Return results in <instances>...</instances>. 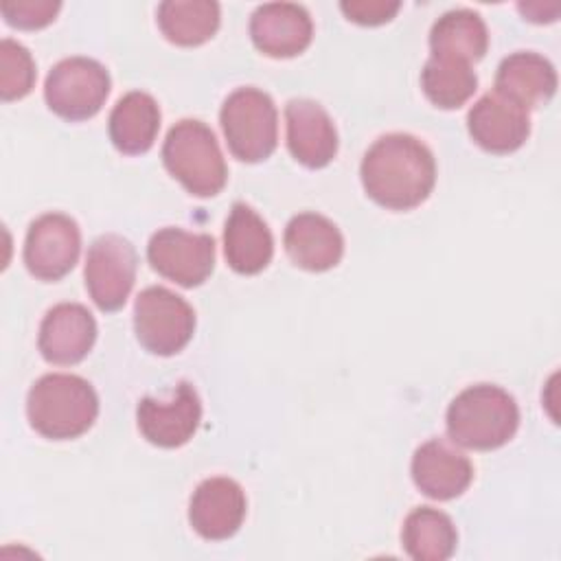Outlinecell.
<instances>
[{"instance_id":"30bf717a","label":"cell","mask_w":561,"mask_h":561,"mask_svg":"<svg viewBox=\"0 0 561 561\" xmlns=\"http://www.w3.org/2000/svg\"><path fill=\"white\" fill-rule=\"evenodd\" d=\"M81 232L75 219L64 213L37 217L26 232L24 265L39 280H59L77 263Z\"/></svg>"},{"instance_id":"7a4b0ae2","label":"cell","mask_w":561,"mask_h":561,"mask_svg":"<svg viewBox=\"0 0 561 561\" xmlns=\"http://www.w3.org/2000/svg\"><path fill=\"white\" fill-rule=\"evenodd\" d=\"M99 414L94 388L79 375L50 373L39 377L26 399L31 427L50 440H70L85 434Z\"/></svg>"},{"instance_id":"8fae6325","label":"cell","mask_w":561,"mask_h":561,"mask_svg":"<svg viewBox=\"0 0 561 561\" xmlns=\"http://www.w3.org/2000/svg\"><path fill=\"white\" fill-rule=\"evenodd\" d=\"M202 403L188 381H180L169 401L140 399L136 421L140 434L156 447L173 449L188 443L199 425Z\"/></svg>"},{"instance_id":"3957f363","label":"cell","mask_w":561,"mask_h":561,"mask_svg":"<svg viewBox=\"0 0 561 561\" xmlns=\"http://www.w3.org/2000/svg\"><path fill=\"white\" fill-rule=\"evenodd\" d=\"M517 425L519 408L515 399L493 383L465 388L447 408V434L467 449H497L515 436Z\"/></svg>"},{"instance_id":"484cf974","label":"cell","mask_w":561,"mask_h":561,"mask_svg":"<svg viewBox=\"0 0 561 561\" xmlns=\"http://www.w3.org/2000/svg\"><path fill=\"white\" fill-rule=\"evenodd\" d=\"M35 85V61L15 39L0 42V99L15 101L26 96Z\"/></svg>"},{"instance_id":"52a82bcc","label":"cell","mask_w":561,"mask_h":561,"mask_svg":"<svg viewBox=\"0 0 561 561\" xmlns=\"http://www.w3.org/2000/svg\"><path fill=\"white\" fill-rule=\"evenodd\" d=\"M110 94L105 66L90 57H68L55 64L44 83L46 105L64 121H88Z\"/></svg>"},{"instance_id":"4fadbf2b","label":"cell","mask_w":561,"mask_h":561,"mask_svg":"<svg viewBox=\"0 0 561 561\" xmlns=\"http://www.w3.org/2000/svg\"><path fill=\"white\" fill-rule=\"evenodd\" d=\"M250 37L263 55L287 59L311 44L313 22L300 4L267 2L256 7L250 18Z\"/></svg>"},{"instance_id":"6da1fadb","label":"cell","mask_w":561,"mask_h":561,"mask_svg":"<svg viewBox=\"0 0 561 561\" xmlns=\"http://www.w3.org/2000/svg\"><path fill=\"white\" fill-rule=\"evenodd\" d=\"M366 195L388 210H412L436 182V162L427 145L410 134H386L364 153L359 167Z\"/></svg>"},{"instance_id":"ba28073f","label":"cell","mask_w":561,"mask_h":561,"mask_svg":"<svg viewBox=\"0 0 561 561\" xmlns=\"http://www.w3.org/2000/svg\"><path fill=\"white\" fill-rule=\"evenodd\" d=\"M136 250L121 234H103L92 241L85 256V289L101 311H118L136 280Z\"/></svg>"},{"instance_id":"44dd1931","label":"cell","mask_w":561,"mask_h":561,"mask_svg":"<svg viewBox=\"0 0 561 561\" xmlns=\"http://www.w3.org/2000/svg\"><path fill=\"white\" fill-rule=\"evenodd\" d=\"M160 129V107L147 92H127L114 105L107 131L112 145L127 156H140L151 149Z\"/></svg>"},{"instance_id":"8992f818","label":"cell","mask_w":561,"mask_h":561,"mask_svg":"<svg viewBox=\"0 0 561 561\" xmlns=\"http://www.w3.org/2000/svg\"><path fill=\"white\" fill-rule=\"evenodd\" d=\"M134 331L149 353L169 357L191 342L195 331V311L175 291L153 285L136 296Z\"/></svg>"},{"instance_id":"4316f807","label":"cell","mask_w":561,"mask_h":561,"mask_svg":"<svg viewBox=\"0 0 561 561\" xmlns=\"http://www.w3.org/2000/svg\"><path fill=\"white\" fill-rule=\"evenodd\" d=\"M59 9L61 4L57 0H9L0 7L4 22L22 31H37L48 26Z\"/></svg>"},{"instance_id":"5bb4252c","label":"cell","mask_w":561,"mask_h":561,"mask_svg":"<svg viewBox=\"0 0 561 561\" xmlns=\"http://www.w3.org/2000/svg\"><path fill=\"white\" fill-rule=\"evenodd\" d=\"M245 517L243 489L224 476L204 480L191 497L188 522L193 530L210 541L232 537Z\"/></svg>"},{"instance_id":"ac0fdd59","label":"cell","mask_w":561,"mask_h":561,"mask_svg":"<svg viewBox=\"0 0 561 561\" xmlns=\"http://www.w3.org/2000/svg\"><path fill=\"white\" fill-rule=\"evenodd\" d=\"M283 243L291 263L307 272H327L335 267L344 254L340 228L318 213H300L291 217Z\"/></svg>"},{"instance_id":"277c9868","label":"cell","mask_w":561,"mask_h":561,"mask_svg":"<svg viewBox=\"0 0 561 561\" xmlns=\"http://www.w3.org/2000/svg\"><path fill=\"white\" fill-rule=\"evenodd\" d=\"M164 169L195 197L217 195L228 169L215 134L202 121L184 118L175 123L162 145Z\"/></svg>"},{"instance_id":"7402d4cb","label":"cell","mask_w":561,"mask_h":561,"mask_svg":"<svg viewBox=\"0 0 561 561\" xmlns=\"http://www.w3.org/2000/svg\"><path fill=\"white\" fill-rule=\"evenodd\" d=\"M430 48L432 57L473 64L482 59L489 48L486 24L476 11H447L434 22L430 31Z\"/></svg>"},{"instance_id":"e0dca14e","label":"cell","mask_w":561,"mask_h":561,"mask_svg":"<svg viewBox=\"0 0 561 561\" xmlns=\"http://www.w3.org/2000/svg\"><path fill=\"white\" fill-rule=\"evenodd\" d=\"M412 480L432 500H454L469 489L473 465L443 438H432L412 456Z\"/></svg>"},{"instance_id":"9a60e30c","label":"cell","mask_w":561,"mask_h":561,"mask_svg":"<svg viewBox=\"0 0 561 561\" xmlns=\"http://www.w3.org/2000/svg\"><path fill=\"white\" fill-rule=\"evenodd\" d=\"M467 129L478 147L502 156L517 151L526 142L530 134V118L524 107L489 92L469 110Z\"/></svg>"},{"instance_id":"9c48e42d","label":"cell","mask_w":561,"mask_h":561,"mask_svg":"<svg viewBox=\"0 0 561 561\" xmlns=\"http://www.w3.org/2000/svg\"><path fill=\"white\" fill-rule=\"evenodd\" d=\"M147 259L160 276L182 287H197L213 274L215 239L204 232L162 228L149 239Z\"/></svg>"},{"instance_id":"d6986e66","label":"cell","mask_w":561,"mask_h":561,"mask_svg":"<svg viewBox=\"0 0 561 561\" xmlns=\"http://www.w3.org/2000/svg\"><path fill=\"white\" fill-rule=\"evenodd\" d=\"M557 92V72L554 66L528 50L513 53L502 59L495 72V94L504 96L506 101L524 107L546 105Z\"/></svg>"},{"instance_id":"ffe728a7","label":"cell","mask_w":561,"mask_h":561,"mask_svg":"<svg viewBox=\"0 0 561 561\" xmlns=\"http://www.w3.org/2000/svg\"><path fill=\"white\" fill-rule=\"evenodd\" d=\"M224 254L237 274L263 272L274 254V239L267 224L248 204L237 202L224 228Z\"/></svg>"},{"instance_id":"603a6c76","label":"cell","mask_w":561,"mask_h":561,"mask_svg":"<svg viewBox=\"0 0 561 561\" xmlns=\"http://www.w3.org/2000/svg\"><path fill=\"white\" fill-rule=\"evenodd\" d=\"M458 533L449 515L438 508H414L401 528V543L414 561H445L454 554Z\"/></svg>"},{"instance_id":"2e32d148","label":"cell","mask_w":561,"mask_h":561,"mask_svg":"<svg viewBox=\"0 0 561 561\" xmlns=\"http://www.w3.org/2000/svg\"><path fill=\"white\" fill-rule=\"evenodd\" d=\"M289 153L307 169L327 167L337 153V131L327 110L309 99H294L285 107Z\"/></svg>"},{"instance_id":"5b68a950","label":"cell","mask_w":561,"mask_h":561,"mask_svg":"<svg viewBox=\"0 0 561 561\" xmlns=\"http://www.w3.org/2000/svg\"><path fill=\"white\" fill-rule=\"evenodd\" d=\"M219 123L226 145L241 162L270 158L278 142V116L274 101L259 88H239L221 105Z\"/></svg>"},{"instance_id":"cb8c5ba5","label":"cell","mask_w":561,"mask_h":561,"mask_svg":"<svg viewBox=\"0 0 561 561\" xmlns=\"http://www.w3.org/2000/svg\"><path fill=\"white\" fill-rule=\"evenodd\" d=\"M162 35L178 46H199L219 28V4L210 0H167L158 7Z\"/></svg>"},{"instance_id":"7c38bea8","label":"cell","mask_w":561,"mask_h":561,"mask_svg":"<svg viewBox=\"0 0 561 561\" xmlns=\"http://www.w3.org/2000/svg\"><path fill=\"white\" fill-rule=\"evenodd\" d=\"M96 340V322L79 302H59L39 324L37 346L46 362L59 366L79 364Z\"/></svg>"},{"instance_id":"d4e9b609","label":"cell","mask_w":561,"mask_h":561,"mask_svg":"<svg viewBox=\"0 0 561 561\" xmlns=\"http://www.w3.org/2000/svg\"><path fill=\"white\" fill-rule=\"evenodd\" d=\"M421 88L436 107L456 110L471 99L478 88V77L471 64L430 57L421 70Z\"/></svg>"},{"instance_id":"83f0119b","label":"cell","mask_w":561,"mask_h":561,"mask_svg":"<svg viewBox=\"0 0 561 561\" xmlns=\"http://www.w3.org/2000/svg\"><path fill=\"white\" fill-rule=\"evenodd\" d=\"M342 13L362 26H379L390 22L397 11L401 9L399 2H386V0H351L340 4Z\"/></svg>"}]
</instances>
